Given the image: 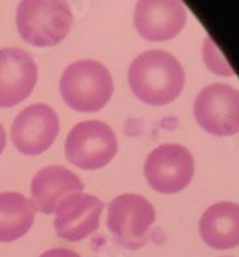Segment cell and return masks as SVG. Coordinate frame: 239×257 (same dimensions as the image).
I'll list each match as a JSON object with an SVG mask.
<instances>
[{
    "label": "cell",
    "instance_id": "cell-1",
    "mask_svg": "<svg viewBox=\"0 0 239 257\" xmlns=\"http://www.w3.org/2000/svg\"><path fill=\"white\" fill-rule=\"evenodd\" d=\"M184 69L174 55L164 50H147L129 67V85L144 104L166 105L183 92Z\"/></svg>",
    "mask_w": 239,
    "mask_h": 257
},
{
    "label": "cell",
    "instance_id": "cell-2",
    "mask_svg": "<svg viewBox=\"0 0 239 257\" xmlns=\"http://www.w3.org/2000/svg\"><path fill=\"white\" fill-rule=\"evenodd\" d=\"M15 24L27 44L52 47L70 32L72 12L67 0H20Z\"/></svg>",
    "mask_w": 239,
    "mask_h": 257
},
{
    "label": "cell",
    "instance_id": "cell-3",
    "mask_svg": "<svg viewBox=\"0 0 239 257\" xmlns=\"http://www.w3.org/2000/svg\"><path fill=\"white\" fill-rule=\"evenodd\" d=\"M60 95L77 112H97L111 100L114 82L109 70L97 60H77L60 77Z\"/></svg>",
    "mask_w": 239,
    "mask_h": 257
},
{
    "label": "cell",
    "instance_id": "cell-4",
    "mask_svg": "<svg viewBox=\"0 0 239 257\" xmlns=\"http://www.w3.org/2000/svg\"><path fill=\"white\" fill-rule=\"evenodd\" d=\"M155 220L152 204L142 195L122 194L111 200L107 209V229L124 249L137 250L149 240Z\"/></svg>",
    "mask_w": 239,
    "mask_h": 257
},
{
    "label": "cell",
    "instance_id": "cell-5",
    "mask_svg": "<svg viewBox=\"0 0 239 257\" xmlns=\"http://www.w3.org/2000/svg\"><path fill=\"white\" fill-rule=\"evenodd\" d=\"M117 154L116 134L106 122L84 120L70 128L65 139V157L84 171L106 167Z\"/></svg>",
    "mask_w": 239,
    "mask_h": 257
},
{
    "label": "cell",
    "instance_id": "cell-6",
    "mask_svg": "<svg viewBox=\"0 0 239 257\" xmlns=\"http://www.w3.org/2000/svg\"><path fill=\"white\" fill-rule=\"evenodd\" d=\"M147 184L161 194H176L189 186L194 176V159L178 144H164L149 154L144 164Z\"/></svg>",
    "mask_w": 239,
    "mask_h": 257
},
{
    "label": "cell",
    "instance_id": "cell-7",
    "mask_svg": "<svg viewBox=\"0 0 239 257\" xmlns=\"http://www.w3.org/2000/svg\"><path fill=\"white\" fill-rule=\"evenodd\" d=\"M194 117L212 136H234L239 132V90L226 84L207 85L196 97Z\"/></svg>",
    "mask_w": 239,
    "mask_h": 257
},
{
    "label": "cell",
    "instance_id": "cell-8",
    "mask_svg": "<svg viewBox=\"0 0 239 257\" xmlns=\"http://www.w3.org/2000/svg\"><path fill=\"white\" fill-rule=\"evenodd\" d=\"M60 131L59 117L47 104H34L15 117L10 136L15 149L24 156H39L49 151Z\"/></svg>",
    "mask_w": 239,
    "mask_h": 257
},
{
    "label": "cell",
    "instance_id": "cell-9",
    "mask_svg": "<svg viewBox=\"0 0 239 257\" xmlns=\"http://www.w3.org/2000/svg\"><path fill=\"white\" fill-rule=\"evenodd\" d=\"M104 210V202L92 194H70L57 205L54 230L57 237L79 242L94 234Z\"/></svg>",
    "mask_w": 239,
    "mask_h": 257
},
{
    "label": "cell",
    "instance_id": "cell-10",
    "mask_svg": "<svg viewBox=\"0 0 239 257\" xmlns=\"http://www.w3.org/2000/svg\"><path fill=\"white\" fill-rule=\"evenodd\" d=\"M186 24V7L181 0H139L134 25L142 39L150 42L171 40Z\"/></svg>",
    "mask_w": 239,
    "mask_h": 257
},
{
    "label": "cell",
    "instance_id": "cell-11",
    "mask_svg": "<svg viewBox=\"0 0 239 257\" xmlns=\"http://www.w3.org/2000/svg\"><path fill=\"white\" fill-rule=\"evenodd\" d=\"M37 84L35 60L22 49H0V107L9 109L24 102Z\"/></svg>",
    "mask_w": 239,
    "mask_h": 257
},
{
    "label": "cell",
    "instance_id": "cell-12",
    "mask_svg": "<svg viewBox=\"0 0 239 257\" xmlns=\"http://www.w3.org/2000/svg\"><path fill=\"white\" fill-rule=\"evenodd\" d=\"M82 191H84V182L64 166H49L40 169L30 182L32 202L35 209L45 215L54 214L57 205L67 195Z\"/></svg>",
    "mask_w": 239,
    "mask_h": 257
},
{
    "label": "cell",
    "instance_id": "cell-13",
    "mask_svg": "<svg viewBox=\"0 0 239 257\" xmlns=\"http://www.w3.org/2000/svg\"><path fill=\"white\" fill-rule=\"evenodd\" d=\"M202 240L212 249H232L239 245V205L217 202L206 209L199 222Z\"/></svg>",
    "mask_w": 239,
    "mask_h": 257
},
{
    "label": "cell",
    "instance_id": "cell-14",
    "mask_svg": "<svg viewBox=\"0 0 239 257\" xmlns=\"http://www.w3.org/2000/svg\"><path fill=\"white\" fill-rule=\"evenodd\" d=\"M34 202L20 192H0V242H15L34 225Z\"/></svg>",
    "mask_w": 239,
    "mask_h": 257
},
{
    "label": "cell",
    "instance_id": "cell-15",
    "mask_svg": "<svg viewBox=\"0 0 239 257\" xmlns=\"http://www.w3.org/2000/svg\"><path fill=\"white\" fill-rule=\"evenodd\" d=\"M39 257H82L72 249H65V247H55V249H49L45 250L44 254H40Z\"/></svg>",
    "mask_w": 239,
    "mask_h": 257
},
{
    "label": "cell",
    "instance_id": "cell-16",
    "mask_svg": "<svg viewBox=\"0 0 239 257\" xmlns=\"http://www.w3.org/2000/svg\"><path fill=\"white\" fill-rule=\"evenodd\" d=\"M5 146H7V136H5V128H4V125L0 124V156H2V152H4Z\"/></svg>",
    "mask_w": 239,
    "mask_h": 257
}]
</instances>
